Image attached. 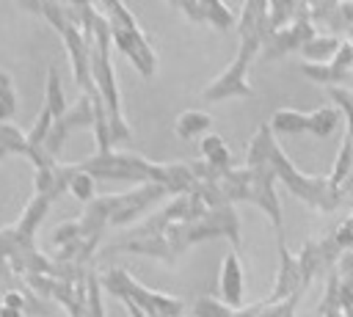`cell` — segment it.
I'll return each instance as SVG.
<instances>
[{
  "instance_id": "cell-1",
  "label": "cell",
  "mask_w": 353,
  "mask_h": 317,
  "mask_svg": "<svg viewBox=\"0 0 353 317\" xmlns=\"http://www.w3.org/2000/svg\"><path fill=\"white\" fill-rule=\"evenodd\" d=\"M268 165L276 171V176L287 185L290 193H295L303 204L320 209V212H334L342 201V193L339 187L331 182V176H312V174H303L295 168V163L281 152L279 143H273L270 149V157H268Z\"/></svg>"
},
{
  "instance_id": "cell-2",
  "label": "cell",
  "mask_w": 353,
  "mask_h": 317,
  "mask_svg": "<svg viewBox=\"0 0 353 317\" xmlns=\"http://www.w3.org/2000/svg\"><path fill=\"white\" fill-rule=\"evenodd\" d=\"M102 11H108V25L116 47L135 63V69L143 77H152L157 69V55L152 50V39L138 28L135 17L121 3H105Z\"/></svg>"
},
{
  "instance_id": "cell-3",
  "label": "cell",
  "mask_w": 353,
  "mask_h": 317,
  "mask_svg": "<svg viewBox=\"0 0 353 317\" xmlns=\"http://www.w3.org/2000/svg\"><path fill=\"white\" fill-rule=\"evenodd\" d=\"M259 52H262V39H240V50H237L234 61L218 77L210 80V85L201 91V96L207 102H221L229 96H251L254 91L245 80V72Z\"/></svg>"
},
{
  "instance_id": "cell-4",
  "label": "cell",
  "mask_w": 353,
  "mask_h": 317,
  "mask_svg": "<svg viewBox=\"0 0 353 317\" xmlns=\"http://www.w3.org/2000/svg\"><path fill=\"white\" fill-rule=\"evenodd\" d=\"M80 171H85L88 176H99V179H132L138 185L149 182V168L152 163L141 154L132 152H97L91 160L77 165Z\"/></svg>"
},
{
  "instance_id": "cell-5",
  "label": "cell",
  "mask_w": 353,
  "mask_h": 317,
  "mask_svg": "<svg viewBox=\"0 0 353 317\" xmlns=\"http://www.w3.org/2000/svg\"><path fill=\"white\" fill-rule=\"evenodd\" d=\"M168 196L160 185L154 182H143L138 185L135 190L130 193H119V196H105V204H108V223H130L132 218H138L141 212H146L157 198Z\"/></svg>"
},
{
  "instance_id": "cell-6",
  "label": "cell",
  "mask_w": 353,
  "mask_h": 317,
  "mask_svg": "<svg viewBox=\"0 0 353 317\" xmlns=\"http://www.w3.org/2000/svg\"><path fill=\"white\" fill-rule=\"evenodd\" d=\"M251 171V185H248V193H245V201L256 204L270 221L276 229H281V201H279V193H276V171L270 165H256V168H248Z\"/></svg>"
},
{
  "instance_id": "cell-7",
  "label": "cell",
  "mask_w": 353,
  "mask_h": 317,
  "mask_svg": "<svg viewBox=\"0 0 353 317\" xmlns=\"http://www.w3.org/2000/svg\"><path fill=\"white\" fill-rule=\"evenodd\" d=\"M339 245L334 243V237H323V240H306L303 248L295 254L298 256V265H301V276H303V284H309L320 270H328L336 259H339Z\"/></svg>"
},
{
  "instance_id": "cell-8",
  "label": "cell",
  "mask_w": 353,
  "mask_h": 317,
  "mask_svg": "<svg viewBox=\"0 0 353 317\" xmlns=\"http://www.w3.org/2000/svg\"><path fill=\"white\" fill-rule=\"evenodd\" d=\"M149 182L160 185L165 193H174V196H188L199 185V179L190 171V163H152Z\"/></svg>"
},
{
  "instance_id": "cell-9",
  "label": "cell",
  "mask_w": 353,
  "mask_h": 317,
  "mask_svg": "<svg viewBox=\"0 0 353 317\" xmlns=\"http://www.w3.org/2000/svg\"><path fill=\"white\" fill-rule=\"evenodd\" d=\"M303 292V276H301V265H298V256L287 251V245L281 243L279 245V273H276V281H273V292L268 300H287L292 295Z\"/></svg>"
},
{
  "instance_id": "cell-10",
  "label": "cell",
  "mask_w": 353,
  "mask_h": 317,
  "mask_svg": "<svg viewBox=\"0 0 353 317\" xmlns=\"http://www.w3.org/2000/svg\"><path fill=\"white\" fill-rule=\"evenodd\" d=\"M218 289H221V300L232 309H243V295H245V276H243V262L237 256V251L232 248L223 256L221 273H218Z\"/></svg>"
},
{
  "instance_id": "cell-11",
  "label": "cell",
  "mask_w": 353,
  "mask_h": 317,
  "mask_svg": "<svg viewBox=\"0 0 353 317\" xmlns=\"http://www.w3.org/2000/svg\"><path fill=\"white\" fill-rule=\"evenodd\" d=\"M110 251H132V254H143V256H154V259H163V262H176V254L171 251L168 240L165 237H135V240H127L121 245H113Z\"/></svg>"
},
{
  "instance_id": "cell-12",
  "label": "cell",
  "mask_w": 353,
  "mask_h": 317,
  "mask_svg": "<svg viewBox=\"0 0 353 317\" xmlns=\"http://www.w3.org/2000/svg\"><path fill=\"white\" fill-rule=\"evenodd\" d=\"M204 221L215 229L218 237H229L232 245H234V251H237V245H240V218H237V212H234L232 204L218 207V209H207Z\"/></svg>"
},
{
  "instance_id": "cell-13",
  "label": "cell",
  "mask_w": 353,
  "mask_h": 317,
  "mask_svg": "<svg viewBox=\"0 0 353 317\" xmlns=\"http://www.w3.org/2000/svg\"><path fill=\"white\" fill-rule=\"evenodd\" d=\"M199 149H201V160H207L221 176L226 174V171H232L234 168V160H232V152H229V146L223 143V138L221 135H204L201 138V143H199Z\"/></svg>"
},
{
  "instance_id": "cell-14",
  "label": "cell",
  "mask_w": 353,
  "mask_h": 317,
  "mask_svg": "<svg viewBox=\"0 0 353 317\" xmlns=\"http://www.w3.org/2000/svg\"><path fill=\"white\" fill-rule=\"evenodd\" d=\"M339 39L331 36V33H317L314 39H309L303 47H301V55L306 63H331L336 50H339Z\"/></svg>"
},
{
  "instance_id": "cell-15",
  "label": "cell",
  "mask_w": 353,
  "mask_h": 317,
  "mask_svg": "<svg viewBox=\"0 0 353 317\" xmlns=\"http://www.w3.org/2000/svg\"><path fill=\"white\" fill-rule=\"evenodd\" d=\"M276 138H273V130L268 124H259L254 138L248 141L245 146V168H256V165H268V157H270V149H273Z\"/></svg>"
},
{
  "instance_id": "cell-16",
  "label": "cell",
  "mask_w": 353,
  "mask_h": 317,
  "mask_svg": "<svg viewBox=\"0 0 353 317\" xmlns=\"http://www.w3.org/2000/svg\"><path fill=\"white\" fill-rule=\"evenodd\" d=\"M301 300V292L287 298V300H259L254 306H243L240 317H295V306Z\"/></svg>"
},
{
  "instance_id": "cell-17",
  "label": "cell",
  "mask_w": 353,
  "mask_h": 317,
  "mask_svg": "<svg viewBox=\"0 0 353 317\" xmlns=\"http://www.w3.org/2000/svg\"><path fill=\"white\" fill-rule=\"evenodd\" d=\"M306 119L309 113L303 110H295V108H279L273 116H270V130L279 132V135H301L306 132Z\"/></svg>"
},
{
  "instance_id": "cell-18",
  "label": "cell",
  "mask_w": 353,
  "mask_h": 317,
  "mask_svg": "<svg viewBox=\"0 0 353 317\" xmlns=\"http://www.w3.org/2000/svg\"><path fill=\"white\" fill-rule=\"evenodd\" d=\"M303 44H301V39L295 36V30L292 28H281V30H276L265 44H262V58L265 61H276V58H281V55H287V52H292V50H301Z\"/></svg>"
},
{
  "instance_id": "cell-19",
  "label": "cell",
  "mask_w": 353,
  "mask_h": 317,
  "mask_svg": "<svg viewBox=\"0 0 353 317\" xmlns=\"http://www.w3.org/2000/svg\"><path fill=\"white\" fill-rule=\"evenodd\" d=\"M339 116H342V110H339L336 105H323V108H317V110L309 113V119H306V132H312V135H317V138H325V135H331V132L336 130Z\"/></svg>"
},
{
  "instance_id": "cell-20",
  "label": "cell",
  "mask_w": 353,
  "mask_h": 317,
  "mask_svg": "<svg viewBox=\"0 0 353 317\" xmlns=\"http://www.w3.org/2000/svg\"><path fill=\"white\" fill-rule=\"evenodd\" d=\"M301 74H306L309 80L314 83H323V85H342V83H353V72H336L331 69V63H301Z\"/></svg>"
},
{
  "instance_id": "cell-21",
  "label": "cell",
  "mask_w": 353,
  "mask_h": 317,
  "mask_svg": "<svg viewBox=\"0 0 353 317\" xmlns=\"http://www.w3.org/2000/svg\"><path fill=\"white\" fill-rule=\"evenodd\" d=\"M212 127V116L204 110H182L176 119V135L179 138H196Z\"/></svg>"
},
{
  "instance_id": "cell-22",
  "label": "cell",
  "mask_w": 353,
  "mask_h": 317,
  "mask_svg": "<svg viewBox=\"0 0 353 317\" xmlns=\"http://www.w3.org/2000/svg\"><path fill=\"white\" fill-rule=\"evenodd\" d=\"M309 17H312V22H323V25H328L334 30H345L347 28L345 25V17L339 11V3H334V0L309 3Z\"/></svg>"
},
{
  "instance_id": "cell-23",
  "label": "cell",
  "mask_w": 353,
  "mask_h": 317,
  "mask_svg": "<svg viewBox=\"0 0 353 317\" xmlns=\"http://www.w3.org/2000/svg\"><path fill=\"white\" fill-rule=\"evenodd\" d=\"M295 14H298V3H292V0H287V3H284V0H270V3H268L270 30L276 33V30L287 28V22H292Z\"/></svg>"
},
{
  "instance_id": "cell-24",
  "label": "cell",
  "mask_w": 353,
  "mask_h": 317,
  "mask_svg": "<svg viewBox=\"0 0 353 317\" xmlns=\"http://www.w3.org/2000/svg\"><path fill=\"white\" fill-rule=\"evenodd\" d=\"M44 108L52 113V119H61L69 108H66V99H63V91H61V80H58V72L50 69L47 74V99H44Z\"/></svg>"
},
{
  "instance_id": "cell-25",
  "label": "cell",
  "mask_w": 353,
  "mask_h": 317,
  "mask_svg": "<svg viewBox=\"0 0 353 317\" xmlns=\"http://www.w3.org/2000/svg\"><path fill=\"white\" fill-rule=\"evenodd\" d=\"M193 196H199V201H201L207 209H218V207H226V204H229L218 182H199L196 190H193Z\"/></svg>"
},
{
  "instance_id": "cell-26",
  "label": "cell",
  "mask_w": 353,
  "mask_h": 317,
  "mask_svg": "<svg viewBox=\"0 0 353 317\" xmlns=\"http://www.w3.org/2000/svg\"><path fill=\"white\" fill-rule=\"evenodd\" d=\"M196 317H240V309L226 306L221 298H201L196 300Z\"/></svg>"
},
{
  "instance_id": "cell-27",
  "label": "cell",
  "mask_w": 353,
  "mask_h": 317,
  "mask_svg": "<svg viewBox=\"0 0 353 317\" xmlns=\"http://www.w3.org/2000/svg\"><path fill=\"white\" fill-rule=\"evenodd\" d=\"M207 22L218 30H229L234 25V14L226 3H218V0H207Z\"/></svg>"
},
{
  "instance_id": "cell-28",
  "label": "cell",
  "mask_w": 353,
  "mask_h": 317,
  "mask_svg": "<svg viewBox=\"0 0 353 317\" xmlns=\"http://www.w3.org/2000/svg\"><path fill=\"white\" fill-rule=\"evenodd\" d=\"M69 190H72V196L80 198V201H94V176H88L85 171L74 168L72 179H69Z\"/></svg>"
},
{
  "instance_id": "cell-29",
  "label": "cell",
  "mask_w": 353,
  "mask_h": 317,
  "mask_svg": "<svg viewBox=\"0 0 353 317\" xmlns=\"http://www.w3.org/2000/svg\"><path fill=\"white\" fill-rule=\"evenodd\" d=\"M190 22H207V0H171Z\"/></svg>"
},
{
  "instance_id": "cell-30",
  "label": "cell",
  "mask_w": 353,
  "mask_h": 317,
  "mask_svg": "<svg viewBox=\"0 0 353 317\" xmlns=\"http://www.w3.org/2000/svg\"><path fill=\"white\" fill-rule=\"evenodd\" d=\"M334 243L339 245V251H353V215L345 218L334 232H331Z\"/></svg>"
},
{
  "instance_id": "cell-31",
  "label": "cell",
  "mask_w": 353,
  "mask_h": 317,
  "mask_svg": "<svg viewBox=\"0 0 353 317\" xmlns=\"http://www.w3.org/2000/svg\"><path fill=\"white\" fill-rule=\"evenodd\" d=\"M331 69L336 72H353V44L350 41H342L334 61H331Z\"/></svg>"
},
{
  "instance_id": "cell-32",
  "label": "cell",
  "mask_w": 353,
  "mask_h": 317,
  "mask_svg": "<svg viewBox=\"0 0 353 317\" xmlns=\"http://www.w3.org/2000/svg\"><path fill=\"white\" fill-rule=\"evenodd\" d=\"M85 317H102V303H99V284L91 276L88 278V303H85Z\"/></svg>"
},
{
  "instance_id": "cell-33",
  "label": "cell",
  "mask_w": 353,
  "mask_h": 317,
  "mask_svg": "<svg viewBox=\"0 0 353 317\" xmlns=\"http://www.w3.org/2000/svg\"><path fill=\"white\" fill-rule=\"evenodd\" d=\"M14 113V94H11V88H6V91H0V119H8Z\"/></svg>"
},
{
  "instance_id": "cell-34",
  "label": "cell",
  "mask_w": 353,
  "mask_h": 317,
  "mask_svg": "<svg viewBox=\"0 0 353 317\" xmlns=\"http://www.w3.org/2000/svg\"><path fill=\"white\" fill-rule=\"evenodd\" d=\"M339 276H353V251H347L339 262Z\"/></svg>"
},
{
  "instance_id": "cell-35",
  "label": "cell",
  "mask_w": 353,
  "mask_h": 317,
  "mask_svg": "<svg viewBox=\"0 0 353 317\" xmlns=\"http://www.w3.org/2000/svg\"><path fill=\"white\" fill-rule=\"evenodd\" d=\"M339 11H342V17H345L347 30H353V3H339Z\"/></svg>"
},
{
  "instance_id": "cell-36",
  "label": "cell",
  "mask_w": 353,
  "mask_h": 317,
  "mask_svg": "<svg viewBox=\"0 0 353 317\" xmlns=\"http://www.w3.org/2000/svg\"><path fill=\"white\" fill-rule=\"evenodd\" d=\"M323 317H345V311L342 309H331V311H320Z\"/></svg>"
},
{
  "instance_id": "cell-37",
  "label": "cell",
  "mask_w": 353,
  "mask_h": 317,
  "mask_svg": "<svg viewBox=\"0 0 353 317\" xmlns=\"http://www.w3.org/2000/svg\"><path fill=\"white\" fill-rule=\"evenodd\" d=\"M0 317H19V311H17V309H6V306H3Z\"/></svg>"
},
{
  "instance_id": "cell-38",
  "label": "cell",
  "mask_w": 353,
  "mask_h": 317,
  "mask_svg": "<svg viewBox=\"0 0 353 317\" xmlns=\"http://www.w3.org/2000/svg\"><path fill=\"white\" fill-rule=\"evenodd\" d=\"M342 311H345V317H353V306H345Z\"/></svg>"
}]
</instances>
